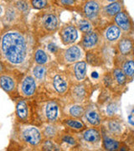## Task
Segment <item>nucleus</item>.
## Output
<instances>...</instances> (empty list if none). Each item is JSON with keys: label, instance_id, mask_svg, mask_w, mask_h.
Instances as JSON below:
<instances>
[{"label": "nucleus", "instance_id": "38", "mask_svg": "<svg viewBox=\"0 0 134 151\" xmlns=\"http://www.w3.org/2000/svg\"><path fill=\"white\" fill-rule=\"evenodd\" d=\"M2 69H3V67H2V65H1V64H0V70H2Z\"/></svg>", "mask_w": 134, "mask_h": 151}, {"label": "nucleus", "instance_id": "40", "mask_svg": "<svg viewBox=\"0 0 134 151\" xmlns=\"http://www.w3.org/2000/svg\"><path fill=\"white\" fill-rule=\"evenodd\" d=\"M1 12H2V9H1V6H0V14H1Z\"/></svg>", "mask_w": 134, "mask_h": 151}, {"label": "nucleus", "instance_id": "10", "mask_svg": "<svg viewBox=\"0 0 134 151\" xmlns=\"http://www.w3.org/2000/svg\"><path fill=\"white\" fill-rule=\"evenodd\" d=\"M44 22L45 27L49 30H53L57 27L58 20H57V18L53 14H49L47 16H45L44 19Z\"/></svg>", "mask_w": 134, "mask_h": 151}, {"label": "nucleus", "instance_id": "8", "mask_svg": "<svg viewBox=\"0 0 134 151\" xmlns=\"http://www.w3.org/2000/svg\"><path fill=\"white\" fill-rule=\"evenodd\" d=\"M54 86L55 89L59 93H63L67 89V83H66V81H64V79L61 76H56L54 78Z\"/></svg>", "mask_w": 134, "mask_h": 151}, {"label": "nucleus", "instance_id": "29", "mask_svg": "<svg viewBox=\"0 0 134 151\" xmlns=\"http://www.w3.org/2000/svg\"><path fill=\"white\" fill-rule=\"evenodd\" d=\"M109 126H110V129H111V130L113 131V133H119L120 130H121V126L117 122H114V121L111 122L110 124H109Z\"/></svg>", "mask_w": 134, "mask_h": 151}, {"label": "nucleus", "instance_id": "34", "mask_svg": "<svg viewBox=\"0 0 134 151\" xmlns=\"http://www.w3.org/2000/svg\"><path fill=\"white\" fill-rule=\"evenodd\" d=\"M45 134H46V135L51 136V135H53L54 134V130L52 128H47L46 131H45Z\"/></svg>", "mask_w": 134, "mask_h": 151}, {"label": "nucleus", "instance_id": "28", "mask_svg": "<svg viewBox=\"0 0 134 151\" xmlns=\"http://www.w3.org/2000/svg\"><path fill=\"white\" fill-rule=\"evenodd\" d=\"M32 4L36 9H42L46 5V0H33Z\"/></svg>", "mask_w": 134, "mask_h": 151}, {"label": "nucleus", "instance_id": "4", "mask_svg": "<svg viewBox=\"0 0 134 151\" xmlns=\"http://www.w3.org/2000/svg\"><path fill=\"white\" fill-rule=\"evenodd\" d=\"M80 55H81V51L80 49L77 46H72L65 51L64 58L66 60L72 62L80 59Z\"/></svg>", "mask_w": 134, "mask_h": 151}, {"label": "nucleus", "instance_id": "5", "mask_svg": "<svg viewBox=\"0 0 134 151\" xmlns=\"http://www.w3.org/2000/svg\"><path fill=\"white\" fill-rule=\"evenodd\" d=\"M22 89H23L24 93L27 96L32 95L34 92V90H35V82H34L32 77L28 76L24 79V81L23 82Z\"/></svg>", "mask_w": 134, "mask_h": 151}, {"label": "nucleus", "instance_id": "11", "mask_svg": "<svg viewBox=\"0 0 134 151\" xmlns=\"http://www.w3.org/2000/svg\"><path fill=\"white\" fill-rule=\"evenodd\" d=\"M86 71V64L85 62H79L75 66V76L77 79L81 80L85 77Z\"/></svg>", "mask_w": 134, "mask_h": 151}, {"label": "nucleus", "instance_id": "7", "mask_svg": "<svg viewBox=\"0 0 134 151\" xmlns=\"http://www.w3.org/2000/svg\"><path fill=\"white\" fill-rule=\"evenodd\" d=\"M98 10H99V5L95 1H90L85 6V14H86V16L90 18L95 16Z\"/></svg>", "mask_w": 134, "mask_h": 151}, {"label": "nucleus", "instance_id": "3", "mask_svg": "<svg viewBox=\"0 0 134 151\" xmlns=\"http://www.w3.org/2000/svg\"><path fill=\"white\" fill-rule=\"evenodd\" d=\"M62 39L65 44H70L74 42L77 39V31L72 26L64 28L62 31Z\"/></svg>", "mask_w": 134, "mask_h": 151}, {"label": "nucleus", "instance_id": "1", "mask_svg": "<svg viewBox=\"0 0 134 151\" xmlns=\"http://www.w3.org/2000/svg\"><path fill=\"white\" fill-rule=\"evenodd\" d=\"M2 49L6 58L14 64H19L25 58V41L21 35L18 33L5 35L2 40Z\"/></svg>", "mask_w": 134, "mask_h": 151}, {"label": "nucleus", "instance_id": "14", "mask_svg": "<svg viewBox=\"0 0 134 151\" xmlns=\"http://www.w3.org/2000/svg\"><path fill=\"white\" fill-rule=\"evenodd\" d=\"M119 35H120V29L115 25L111 26L106 32V36H107V40H115L119 37Z\"/></svg>", "mask_w": 134, "mask_h": 151}, {"label": "nucleus", "instance_id": "24", "mask_svg": "<svg viewBox=\"0 0 134 151\" xmlns=\"http://www.w3.org/2000/svg\"><path fill=\"white\" fill-rule=\"evenodd\" d=\"M114 75H115V77L117 79V81H118V83L120 84H123L125 81H126V77L124 76L123 72L119 69H117V70H114Z\"/></svg>", "mask_w": 134, "mask_h": 151}, {"label": "nucleus", "instance_id": "22", "mask_svg": "<svg viewBox=\"0 0 134 151\" xmlns=\"http://www.w3.org/2000/svg\"><path fill=\"white\" fill-rule=\"evenodd\" d=\"M105 143V147L107 150H117L118 148V142L113 140V139H107L106 140L104 141Z\"/></svg>", "mask_w": 134, "mask_h": 151}, {"label": "nucleus", "instance_id": "20", "mask_svg": "<svg viewBox=\"0 0 134 151\" xmlns=\"http://www.w3.org/2000/svg\"><path fill=\"white\" fill-rule=\"evenodd\" d=\"M124 71L126 75L132 76L133 75V70H134V64L133 60H128V62H126V64L124 65Z\"/></svg>", "mask_w": 134, "mask_h": 151}, {"label": "nucleus", "instance_id": "12", "mask_svg": "<svg viewBox=\"0 0 134 151\" xmlns=\"http://www.w3.org/2000/svg\"><path fill=\"white\" fill-rule=\"evenodd\" d=\"M97 41V36L95 33H89L87 34L83 40V44L85 47H92L96 45Z\"/></svg>", "mask_w": 134, "mask_h": 151}, {"label": "nucleus", "instance_id": "33", "mask_svg": "<svg viewBox=\"0 0 134 151\" xmlns=\"http://www.w3.org/2000/svg\"><path fill=\"white\" fill-rule=\"evenodd\" d=\"M17 5H18V7H19V9H22V10H24V9L27 8L26 4H25L24 2H22V1L19 2Z\"/></svg>", "mask_w": 134, "mask_h": 151}, {"label": "nucleus", "instance_id": "2", "mask_svg": "<svg viewBox=\"0 0 134 151\" xmlns=\"http://www.w3.org/2000/svg\"><path fill=\"white\" fill-rule=\"evenodd\" d=\"M23 136L24 140L33 145H37L41 139L39 132L35 128H29L25 129L23 134Z\"/></svg>", "mask_w": 134, "mask_h": 151}, {"label": "nucleus", "instance_id": "9", "mask_svg": "<svg viewBox=\"0 0 134 151\" xmlns=\"http://www.w3.org/2000/svg\"><path fill=\"white\" fill-rule=\"evenodd\" d=\"M46 116L49 120H54L58 114V107L55 103H49L46 107Z\"/></svg>", "mask_w": 134, "mask_h": 151}, {"label": "nucleus", "instance_id": "18", "mask_svg": "<svg viewBox=\"0 0 134 151\" xmlns=\"http://www.w3.org/2000/svg\"><path fill=\"white\" fill-rule=\"evenodd\" d=\"M86 119H87L88 122L90 124H94V125L99 124V121H100L99 115L94 111H90V112L86 113Z\"/></svg>", "mask_w": 134, "mask_h": 151}, {"label": "nucleus", "instance_id": "26", "mask_svg": "<svg viewBox=\"0 0 134 151\" xmlns=\"http://www.w3.org/2000/svg\"><path fill=\"white\" fill-rule=\"evenodd\" d=\"M79 27H80V30L84 31V32H88L91 29V24H89V22L86 21V20H81L79 23Z\"/></svg>", "mask_w": 134, "mask_h": 151}, {"label": "nucleus", "instance_id": "21", "mask_svg": "<svg viewBox=\"0 0 134 151\" xmlns=\"http://www.w3.org/2000/svg\"><path fill=\"white\" fill-rule=\"evenodd\" d=\"M35 60L39 64H44L47 61V55L42 50H38L35 55Z\"/></svg>", "mask_w": 134, "mask_h": 151}, {"label": "nucleus", "instance_id": "6", "mask_svg": "<svg viewBox=\"0 0 134 151\" xmlns=\"http://www.w3.org/2000/svg\"><path fill=\"white\" fill-rule=\"evenodd\" d=\"M116 22L119 27H121L124 30H128L130 29V20L128 15L124 13H119L116 16Z\"/></svg>", "mask_w": 134, "mask_h": 151}, {"label": "nucleus", "instance_id": "36", "mask_svg": "<svg viewBox=\"0 0 134 151\" xmlns=\"http://www.w3.org/2000/svg\"><path fill=\"white\" fill-rule=\"evenodd\" d=\"M48 49L51 51V52H54V51L56 50V46H55L54 45H53V44H50V45H49Z\"/></svg>", "mask_w": 134, "mask_h": 151}, {"label": "nucleus", "instance_id": "17", "mask_svg": "<svg viewBox=\"0 0 134 151\" xmlns=\"http://www.w3.org/2000/svg\"><path fill=\"white\" fill-rule=\"evenodd\" d=\"M17 113L18 116L21 119H24L27 116L28 113V109H27V105L24 102H20L17 105Z\"/></svg>", "mask_w": 134, "mask_h": 151}, {"label": "nucleus", "instance_id": "32", "mask_svg": "<svg viewBox=\"0 0 134 151\" xmlns=\"http://www.w3.org/2000/svg\"><path fill=\"white\" fill-rule=\"evenodd\" d=\"M63 140L64 142H66V143H69L70 145H74L75 144V139L73 138L70 137V136H65V137H64Z\"/></svg>", "mask_w": 134, "mask_h": 151}, {"label": "nucleus", "instance_id": "30", "mask_svg": "<svg viewBox=\"0 0 134 151\" xmlns=\"http://www.w3.org/2000/svg\"><path fill=\"white\" fill-rule=\"evenodd\" d=\"M115 110H116L115 105H114V104H110L107 109V113H108L109 115H113V114H114V113H115Z\"/></svg>", "mask_w": 134, "mask_h": 151}, {"label": "nucleus", "instance_id": "39", "mask_svg": "<svg viewBox=\"0 0 134 151\" xmlns=\"http://www.w3.org/2000/svg\"><path fill=\"white\" fill-rule=\"evenodd\" d=\"M108 1H110V2H114V1H116V0H108Z\"/></svg>", "mask_w": 134, "mask_h": 151}, {"label": "nucleus", "instance_id": "13", "mask_svg": "<svg viewBox=\"0 0 134 151\" xmlns=\"http://www.w3.org/2000/svg\"><path fill=\"white\" fill-rule=\"evenodd\" d=\"M0 84L5 91H11L14 87V82L9 76H2L0 78Z\"/></svg>", "mask_w": 134, "mask_h": 151}, {"label": "nucleus", "instance_id": "35", "mask_svg": "<svg viewBox=\"0 0 134 151\" xmlns=\"http://www.w3.org/2000/svg\"><path fill=\"white\" fill-rule=\"evenodd\" d=\"M75 2V0H61V3L63 4H65V5H68V4H71Z\"/></svg>", "mask_w": 134, "mask_h": 151}, {"label": "nucleus", "instance_id": "16", "mask_svg": "<svg viewBox=\"0 0 134 151\" xmlns=\"http://www.w3.org/2000/svg\"><path fill=\"white\" fill-rule=\"evenodd\" d=\"M132 47H133V44L131 42V40H123L120 44H119V49L121 50V52L123 54H128L130 52V50H132Z\"/></svg>", "mask_w": 134, "mask_h": 151}, {"label": "nucleus", "instance_id": "37", "mask_svg": "<svg viewBox=\"0 0 134 151\" xmlns=\"http://www.w3.org/2000/svg\"><path fill=\"white\" fill-rule=\"evenodd\" d=\"M92 76L95 77V78H97V77H98V75H97V72H93V73H92Z\"/></svg>", "mask_w": 134, "mask_h": 151}, {"label": "nucleus", "instance_id": "25", "mask_svg": "<svg viewBox=\"0 0 134 151\" xmlns=\"http://www.w3.org/2000/svg\"><path fill=\"white\" fill-rule=\"evenodd\" d=\"M45 73V68L44 66H37L34 70V74L37 78H42Z\"/></svg>", "mask_w": 134, "mask_h": 151}, {"label": "nucleus", "instance_id": "27", "mask_svg": "<svg viewBox=\"0 0 134 151\" xmlns=\"http://www.w3.org/2000/svg\"><path fill=\"white\" fill-rule=\"evenodd\" d=\"M66 124H68L69 126H70L71 128H74V129H81L83 127V124L78 122V121H75V120H68L66 121Z\"/></svg>", "mask_w": 134, "mask_h": 151}, {"label": "nucleus", "instance_id": "15", "mask_svg": "<svg viewBox=\"0 0 134 151\" xmlns=\"http://www.w3.org/2000/svg\"><path fill=\"white\" fill-rule=\"evenodd\" d=\"M84 138L86 141L94 143L97 142L99 139V134L97 130L95 129H89L85 132L84 134Z\"/></svg>", "mask_w": 134, "mask_h": 151}, {"label": "nucleus", "instance_id": "23", "mask_svg": "<svg viewBox=\"0 0 134 151\" xmlns=\"http://www.w3.org/2000/svg\"><path fill=\"white\" fill-rule=\"evenodd\" d=\"M70 113L71 115H73L75 117H80L84 113V109L80 106H74L70 108Z\"/></svg>", "mask_w": 134, "mask_h": 151}, {"label": "nucleus", "instance_id": "31", "mask_svg": "<svg viewBox=\"0 0 134 151\" xmlns=\"http://www.w3.org/2000/svg\"><path fill=\"white\" fill-rule=\"evenodd\" d=\"M44 150H55L54 149V146L53 145V144H51L50 142H46L45 143V145L44 146Z\"/></svg>", "mask_w": 134, "mask_h": 151}, {"label": "nucleus", "instance_id": "19", "mask_svg": "<svg viewBox=\"0 0 134 151\" xmlns=\"http://www.w3.org/2000/svg\"><path fill=\"white\" fill-rule=\"evenodd\" d=\"M120 9H121V7H120L119 4H118V3H113L112 4L107 6V8H106V11H107V13L108 14L114 15V14H118V12L120 11Z\"/></svg>", "mask_w": 134, "mask_h": 151}]
</instances>
